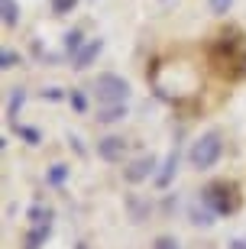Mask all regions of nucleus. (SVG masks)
I'll return each instance as SVG.
<instances>
[{
	"label": "nucleus",
	"mask_w": 246,
	"mask_h": 249,
	"mask_svg": "<svg viewBox=\"0 0 246 249\" xmlns=\"http://www.w3.org/2000/svg\"><path fill=\"white\" fill-rule=\"evenodd\" d=\"M78 7V0H52V10L55 13H72Z\"/></svg>",
	"instance_id": "f3484780"
},
{
	"label": "nucleus",
	"mask_w": 246,
	"mask_h": 249,
	"mask_svg": "<svg viewBox=\"0 0 246 249\" xmlns=\"http://www.w3.org/2000/svg\"><path fill=\"white\" fill-rule=\"evenodd\" d=\"M201 204H208L217 217H230V213L240 211L243 194H240L237 181H230V178H217V181H210V185L201 191Z\"/></svg>",
	"instance_id": "f03ea898"
},
{
	"label": "nucleus",
	"mask_w": 246,
	"mask_h": 249,
	"mask_svg": "<svg viewBox=\"0 0 246 249\" xmlns=\"http://www.w3.org/2000/svg\"><path fill=\"white\" fill-rule=\"evenodd\" d=\"M94 97H97L100 107H107V104H127L130 97V84L117 74H100L97 81H94Z\"/></svg>",
	"instance_id": "20e7f679"
},
{
	"label": "nucleus",
	"mask_w": 246,
	"mask_h": 249,
	"mask_svg": "<svg viewBox=\"0 0 246 249\" xmlns=\"http://www.w3.org/2000/svg\"><path fill=\"white\" fill-rule=\"evenodd\" d=\"M214 217H217V213L210 211L208 204H204V207H198V204H194V207H191V223H198V227H210V223H214Z\"/></svg>",
	"instance_id": "9b49d317"
},
{
	"label": "nucleus",
	"mask_w": 246,
	"mask_h": 249,
	"mask_svg": "<svg viewBox=\"0 0 246 249\" xmlns=\"http://www.w3.org/2000/svg\"><path fill=\"white\" fill-rule=\"evenodd\" d=\"M220 152H224L220 133H204V136L191 146L188 159H191L194 168H214V165H217V159H220Z\"/></svg>",
	"instance_id": "7ed1b4c3"
},
{
	"label": "nucleus",
	"mask_w": 246,
	"mask_h": 249,
	"mask_svg": "<svg viewBox=\"0 0 246 249\" xmlns=\"http://www.w3.org/2000/svg\"><path fill=\"white\" fill-rule=\"evenodd\" d=\"M23 101H26V91L23 88H17V91L10 94V107H7V117L13 123H17V113H19V107H23Z\"/></svg>",
	"instance_id": "ddd939ff"
},
{
	"label": "nucleus",
	"mask_w": 246,
	"mask_h": 249,
	"mask_svg": "<svg viewBox=\"0 0 246 249\" xmlns=\"http://www.w3.org/2000/svg\"><path fill=\"white\" fill-rule=\"evenodd\" d=\"M127 117V104H107V107H100L97 110V120L100 123H117Z\"/></svg>",
	"instance_id": "9d476101"
},
{
	"label": "nucleus",
	"mask_w": 246,
	"mask_h": 249,
	"mask_svg": "<svg viewBox=\"0 0 246 249\" xmlns=\"http://www.w3.org/2000/svg\"><path fill=\"white\" fill-rule=\"evenodd\" d=\"M29 220H33V223H46V220H52V211L42 207V204H36V207L29 211Z\"/></svg>",
	"instance_id": "2eb2a0df"
},
{
	"label": "nucleus",
	"mask_w": 246,
	"mask_h": 249,
	"mask_svg": "<svg viewBox=\"0 0 246 249\" xmlns=\"http://www.w3.org/2000/svg\"><path fill=\"white\" fill-rule=\"evenodd\" d=\"M68 101H72V107H75L78 113H84V107H88V104H84V97H81L78 91H72V94H68Z\"/></svg>",
	"instance_id": "412c9836"
},
{
	"label": "nucleus",
	"mask_w": 246,
	"mask_h": 249,
	"mask_svg": "<svg viewBox=\"0 0 246 249\" xmlns=\"http://www.w3.org/2000/svg\"><path fill=\"white\" fill-rule=\"evenodd\" d=\"M0 10H3V26H17V19H19L17 0H0Z\"/></svg>",
	"instance_id": "f8f14e48"
},
{
	"label": "nucleus",
	"mask_w": 246,
	"mask_h": 249,
	"mask_svg": "<svg viewBox=\"0 0 246 249\" xmlns=\"http://www.w3.org/2000/svg\"><path fill=\"white\" fill-rule=\"evenodd\" d=\"M152 249H178V240H175V236H159V240L152 243Z\"/></svg>",
	"instance_id": "a211bd4d"
},
{
	"label": "nucleus",
	"mask_w": 246,
	"mask_h": 249,
	"mask_svg": "<svg viewBox=\"0 0 246 249\" xmlns=\"http://www.w3.org/2000/svg\"><path fill=\"white\" fill-rule=\"evenodd\" d=\"M100 52H104V39H91V42H88V46H81V52L75 55V68H78V71H84V68H88V65L100 55Z\"/></svg>",
	"instance_id": "0eeeda50"
},
{
	"label": "nucleus",
	"mask_w": 246,
	"mask_h": 249,
	"mask_svg": "<svg viewBox=\"0 0 246 249\" xmlns=\"http://www.w3.org/2000/svg\"><path fill=\"white\" fill-rule=\"evenodd\" d=\"M13 126H17V133H19L23 139H29V142H39V133H36V129H26V126H19V123H13Z\"/></svg>",
	"instance_id": "aec40b11"
},
{
	"label": "nucleus",
	"mask_w": 246,
	"mask_h": 249,
	"mask_svg": "<svg viewBox=\"0 0 246 249\" xmlns=\"http://www.w3.org/2000/svg\"><path fill=\"white\" fill-rule=\"evenodd\" d=\"M175 168H178V146L169 152L162 172H159V178H155V185H159V188H169V185H172V178H175Z\"/></svg>",
	"instance_id": "1a4fd4ad"
},
{
	"label": "nucleus",
	"mask_w": 246,
	"mask_h": 249,
	"mask_svg": "<svg viewBox=\"0 0 246 249\" xmlns=\"http://www.w3.org/2000/svg\"><path fill=\"white\" fill-rule=\"evenodd\" d=\"M208 65L224 81H243L246 78V36L240 26L217 29L208 42Z\"/></svg>",
	"instance_id": "f257e3e1"
},
{
	"label": "nucleus",
	"mask_w": 246,
	"mask_h": 249,
	"mask_svg": "<svg viewBox=\"0 0 246 249\" xmlns=\"http://www.w3.org/2000/svg\"><path fill=\"white\" fill-rule=\"evenodd\" d=\"M233 249H246V240H237V243H233Z\"/></svg>",
	"instance_id": "5701e85b"
},
{
	"label": "nucleus",
	"mask_w": 246,
	"mask_h": 249,
	"mask_svg": "<svg viewBox=\"0 0 246 249\" xmlns=\"http://www.w3.org/2000/svg\"><path fill=\"white\" fill-rule=\"evenodd\" d=\"M49 233H52V220H46V223H33V230L26 233V249H39V246H46Z\"/></svg>",
	"instance_id": "6e6552de"
},
{
	"label": "nucleus",
	"mask_w": 246,
	"mask_h": 249,
	"mask_svg": "<svg viewBox=\"0 0 246 249\" xmlns=\"http://www.w3.org/2000/svg\"><path fill=\"white\" fill-rule=\"evenodd\" d=\"M65 175H68V172H65V165H55L52 172H49V181H52V185H62Z\"/></svg>",
	"instance_id": "6ab92c4d"
},
{
	"label": "nucleus",
	"mask_w": 246,
	"mask_h": 249,
	"mask_svg": "<svg viewBox=\"0 0 246 249\" xmlns=\"http://www.w3.org/2000/svg\"><path fill=\"white\" fill-rule=\"evenodd\" d=\"M65 52H68V55H78V52H81V33H78V29H72V33L65 36Z\"/></svg>",
	"instance_id": "4468645a"
},
{
	"label": "nucleus",
	"mask_w": 246,
	"mask_h": 249,
	"mask_svg": "<svg viewBox=\"0 0 246 249\" xmlns=\"http://www.w3.org/2000/svg\"><path fill=\"white\" fill-rule=\"evenodd\" d=\"M75 249H88V246H84V243H81V246H75Z\"/></svg>",
	"instance_id": "b1692460"
},
{
	"label": "nucleus",
	"mask_w": 246,
	"mask_h": 249,
	"mask_svg": "<svg viewBox=\"0 0 246 249\" xmlns=\"http://www.w3.org/2000/svg\"><path fill=\"white\" fill-rule=\"evenodd\" d=\"M152 168H155V159L152 156H139L130 162V168L123 172V178H127L130 185H139V181H146L149 175H152Z\"/></svg>",
	"instance_id": "423d86ee"
},
{
	"label": "nucleus",
	"mask_w": 246,
	"mask_h": 249,
	"mask_svg": "<svg viewBox=\"0 0 246 249\" xmlns=\"http://www.w3.org/2000/svg\"><path fill=\"white\" fill-rule=\"evenodd\" d=\"M97 156L107 159V162H120V159L127 156V139L123 136H104L97 142Z\"/></svg>",
	"instance_id": "39448f33"
},
{
	"label": "nucleus",
	"mask_w": 246,
	"mask_h": 249,
	"mask_svg": "<svg viewBox=\"0 0 246 249\" xmlns=\"http://www.w3.org/2000/svg\"><path fill=\"white\" fill-rule=\"evenodd\" d=\"M230 3H233V0H210V10H214V13H227Z\"/></svg>",
	"instance_id": "4be33fe9"
},
{
	"label": "nucleus",
	"mask_w": 246,
	"mask_h": 249,
	"mask_svg": "<svg viewBox=\"0 0 246 249\" xmlns=\"http://www.w3.org/2000/svg\"><path fill=\"white\" fill-rule=\"evenodd\" d=\"M17 62H19V55L17 52H10V49H3V55H0V68H17Z\"/></svg>",
	"instance_id": "dca6fc26"
}]
</instances>
